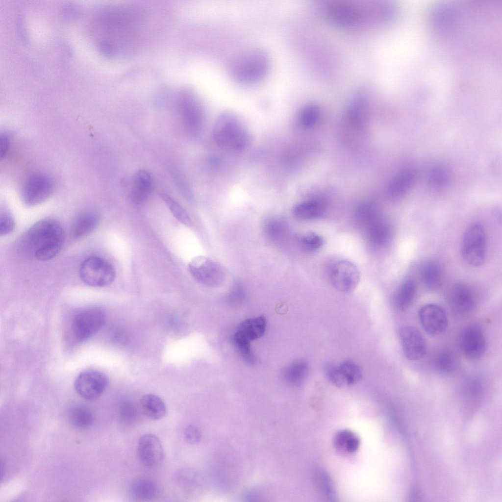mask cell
<instances>
[{
	"label": "cell",
	"mask_w": 502,
	"mask_h": 502,
	"mask_svg": "<svg viewBox=\"0 0 502 502\" xmlns=\"http://www.w3.org/2000/svg\"><path fill=\"white\" fill-rule=\"evenodd\" d=\"M65 240L62 226L56 220L46 218L33 225L22 236L20 247L25 255L40 261L50 260L61 250Z\"/></svg>",
	"instance_id": "cell-1"
},
{
	"label": "cell",
	"mask_w": 502,
	"mask_h": 502,
	"mask_svg": "<svg viewBox=\"0 0 502 502\" xmlns=\"http://www.w3.org/2000/svg\"><path fill=\"white\" fill-rule=\"evenodd\" d=\"M110 12L107 27L109 40L105 43V48L113 54L128 53L133 49L139 36L138 14L133 9L124 7L115 8Z\"/></svg>",
	"instance_id": "cell-2"
},
{
	"label": "cell",
	"mask_w": 502,
	"mask_h": 502,
	"mask_svg": "<svg viewBox=\"0 0 502 502\" xmlns=\"http://www.w3.org/2000/svg\"><path fill=\"white\" fill-rule=\"evenodd\" d=\"M213 138L215 143L224 149L239 151L249 145L251 136L246 127L234 115L224 113L214 124Z\"/></svg>",
	"instance_id": "cell-3"
},
{
	"label": "cell",
	"mask_w": 502,
	"mask_h": 502,
	"mask_svg": "<svg viewBox=\"0 0 502 502\" xmlns=\"http://www.w3.org/2000/svg\"><path fill=\"white\" fill-rule=\"evenodd\" d=\"M461 252L463 259L469 265L478 267L483 264L486 255V238L481 224L474 223L466 229Z\"/></svg>",
	"instance_id": "cell-4"
},
{
	"label": "cell",
	"mask_w": 502,
	"mask_h": 502,
	"mask_svg": "<svg viewBox=\"0 0 502 502\" xmlns=\"http://www.w3.org/2000/svg\"><path fill=\"white\" fill-rule=\"evenodd\" d=\"M79 275L86 284L103 287L112 283L116 277V271L109 262L97 256L86 258L82 262Z\"/></svg>",
	"instance_id": "cell-5"
},
{
	"label": "cell",
	"mask_w": 502,
	"mask_h": 502,
	"mask_svg": "<svg viewBox=\"0 0 502 502\" xmlns=\"http://www.w3.org/2000/svg\"><path fill=\"white\" fill-rule=\"evenodd\" d=\"M106 315L103 309L89 306L77 311L73 320V332L75 339L83 341L96 334L105 323Z\"/></svg>",
	"instance_id": "cell-6"
},
{
	"label": "cell",
	"mask_w": 502,
	"mask_h": 502,
	"mask_svg": "<svg viewBox=\"0 0 502 502\" xmlns=\"http://www.w3.org/2000/svg\"><path fill=\"white\" fill-rule=\"evenodd\" d=\"M188 269L196 281L209 287L220 285L226 275L220 264L209 257L201 255L195 256L190 260Z\"/></svg>",
	"instance_id": "cell-7"
},
{
	"label": "cell",
	"mask_w": 502,
	"mask_h": 502,
	"mask_svg": "<svg viewBox=\"0 0 502 502\" xmlns=\"http://www.w3.org/2000/svg\"><path fill=\"white\" fill-rule=\"evenodd\" d=\"M267 67L265 56L258 51H252L239 57L234 62L232 70L237 79L245 82H251L261 78Z\"/></svg>",
	"instance_id": "cell-8"
},
{
	"label": "cell",
	"mask_w": 502,
	"mask_h": 502,
	"mask_svg": "<svg viewBox=\"0 0 502 502\" xmlns=\"http://www.w3.org/2000/svg\"><path fill=\"white\" fill-rule=\"evenodd\" d=\"M53 183L47 175L35 172L25 180L22 190V199L28 206L39 204L47 200L53 190Z\"/></svg>",
	"instance_id": "cell-9"
},
{
	"label": "cell",
	"mask_w": 502,
	"mask_h": 502,
	"mask_svg": "<svg viewBox=\"0 0 502 502\" xmlns=\"http://www.w3.org/2000/svg\"><path fill=\"white\" fill-rule=\"evenodd\" d=\"M108 383V378L103 373L94 370L80 373L75 382L77 393L88 400L98 398L104 391Z\"/></svg>",
	"instance_id": "cell-10"
},
{
	"label": "cell",
	"mask_w": 502,
	"mask_h": 502,
	"mask_svg": "<svg viewBox=\"0 0 502 502\" xmlns=\"http://www.w3.org/2000/svg\"><path fill=\"white\" fill-rule=\"evenodd\" d=\"M330 278L332 285L338 290L349 292L353 290L358 284L360 273L353 263L349 261L342 260L332 266Z\"/></svg>",
	"instance_id": "cell-11"
},
{
	"label": "cell",
	"mask_w": 502,
	"mask_h": 502,
	"mask_svg": "<svg viewBox=\"0 0 502 502\" xmlns=\"http://www.w3.org/2000/svg\"><path fill=\"white\" fill-rule=\"evenodd\" d=\"M420 324L428 334L436 336L442 333L448 327V317L440 305L427 303L423 305L418 313Z\"/></svg>",
	"instance_id": "cell-12"
},
{
	"label": "cell",
	"mask_w": 502,
	"mask_h": 502,
	"mask_svg": "<svg viewBox=\"0 0 502 502\" xmlns=\"http://www.w3.org/2000/svg\"><path fill=\"white\" fill-rule=\"evenodd\" d=\"M137 455L145 467L152 468L159 465L164 456L163 447L160 439L152 434L143 435L137 445Z\"/></svg>",
	"instance_id": "cell-13"
},
{
	"label": "cell",
	"mask_w": 502,
	"mask_h": 502,
	"mask_svg": "<svg viewBox=\"0 0 502 502\" xmlns=\"http://www.w3.org/2000/svg\"><path fill=\"white\" fill-rule=\"evenodd\" d=\"M399 337L403 352L410 360L422 358L427 352V344L420 331L412 326H406L400 331Z\"/></svg>",
	"instance_id": "cell-14"
},
{
	"label": "cell",
	"mask_w": 502,
	"mask_h": 502,
	"mask_svg": "<svg viewBox=\"0 0 502 502\" xmlns=\"http://www.w3.org/2000/svg\"><path fill=\"white\" fill-rule=\"evenodd\" d=\"M325 372L330 382L338 387L354 384L362 377L360 367L351 361H344L337 366L327 365Z\"/></svg>",
	"instance_id": "cell-15"
},
{
	"label": "cell",
	"mask_w": 502,
	"mask_h": 502,
	"mask_svg": "<svg viewBox=\"0 0 502 502\" xmlns=\"http://www.w3.org/2000/svg\"><path fill=\"white\" fill-rule=\"evenodd\" d=\"M460 344L464 355L471 359L480 358L486 347L483 332L475 326H469L463 330L460 336Z\"/></svg>",
	"instance_id": "cell-16"
},
{
	"label": "cell",
	"mask_w": 502,
	"mask_h": 502,
	"mask_svg": "<svg viewBox=\"0 0 502 502\" xmlns=\"http://www.w3.org/2000/svg\"><path fill=\"white\" fill-rule=\"evenodd\" d=\"M326 12L335 23L346 26L357 24L363 16L357 5L346 1H337L328 5Z\"/></svg>",
	"instance_id": "cell-17"
},
{
	"label": "cell",
	"mask_w": 502,
	"mask_h": 502,
	"mask_svg": "<svg viewBox=\"0 0 502 502\" xmlns=\"http://www.w3.org/2000/svg\"><path fill=\"white\" fill-rule=\"evenodd\" d=\"M449 302L452 310L458 317L470 313L475 305V299L472 291L463 283H457L452 286L449 293Z\"/></svg>",
	"instance_id": "cell-18"
},
{
	"label": "cell",
	"mask_w": 502,
	"mask_h": 502,
	"mask_svg": "<svg viewBox=\"0 0 502 502\" xmlns=\"http://www.w3.org/2000/svg\"><path fill=\"white\" fill-rule=\"evenodd\" d=\"M153 189V180L150 173L144 170L139 171L134 176L130 197L137 205L144 203L150 197Z\"/></svg>",
	"instance_id": "cell-19"
},
{
	"label": "cell",
	"mask_w": 502,
	"mask_h": 502,
	"mask_svg": "<svg viewBox=\"0 0 502 502\" xmlns=\"http://www.w3.org/2000/svg\"><path fill=\"white\" fill-rule=\"evenodd\" d=\"M181 106L186 126L193 131L199 130L202 124L203 115L198 101L192 96L185 95L181 101Z\"/></svg>",
	"instance_id": "cell-20"
},
{
	"label": "cell",
	"mask_w": 502,
	"mask_h": 502,
	"mask_svg": "<svg viewBox=\"0 0 502 502\" xmlns=\"http://www.w3.org/2000/svg\"><path fill=\"white\" fill-rule=\"evenodd\" d=\"M369 242L375 246H382L390 239L392 229L391 225L381 215L365 229Z\"/></svg>",
	"instance_id": "cell-21"
},
{
	"label": "cell",
	"mask_w": 502,
	"mask_h": 502,
	"mask_svg": "<svg viewBox=\"0 0 502 502\" xmlns=\"http://www.w3.org/2000/svg\"><path fill=\"white\" fill-rule=\"evenodd\" d=\"M416 172L414 169L409 168L399 173L390 183L387 194L393 199L401 198L414 182Z\"/></svg>",
	"instance_id": "cell-22"
},
{
	"label": "cell",
	"mask_w": 502,
	"mask_h": 502,
	"mask_svg": "<svg viewBox=\"0 0 502 502\" xmlns=\"http://www.w3.org/2000/svg\"><path fill=\"white\" fill-rule=\"evenodd\" d=\"M158 493L156 483L148 478H140L131 485L129 493L130 498L135 501H149L154 499Z\"/></svg>",
	"instance_id": "cell-23"
},
{
	"label": "cell",
	"mask_w": 502,
	"mask_h": 502,
	"mask_svg": "<svg viewBox=\"0 0 502 502\" xmlns=\"http://www.w3.org/2000/svg\"><path fill=\"white\" fill-rule=\"evenodd\" d=\"M266 328V319L260 316L243 321L236 332L251 342L261 338L264 335Z\"/></svg>",
	"instance_id": "cell-24"
},
{
	"label": "cell",
	"mask_w": 502,
	"mask_h": 502,
	"mask_svg": "<svg viewBox=\"0 0 502 502\" xmlns=\"http://www.w3.org/2000/svg\"><path fill=\"white\" fill-rule=\"evenodd\" d=\"M416 290L415 281L410 277L405 279L394 294L393 303L395 306L401 311L406 310L414 300Z\"/></svg>",
	"instance_id": "cell-25"
},
{
	"label": "cell",
	"mask_w": 502,
	"mask_h": 502,
	"mask_svg": "<svg viewBox=\"0 0 502 502\" xmlns=\"http://www.w3.org/2000/svg\"><path fill=\"white\" fill-rule=\"evenodd\" d=\"M140 404L144 415L151 420L161 419L166 414V407L164 401L155 394L143 395L140 399Z\"/></svg>",
	"instance_id": "cell-26"
},
{
	"label": "cell",
	"mask_w": 502,
	"mask_h": 502,
	"mask_svg": "<svg viewBox=\"0 0 502 502\" xmlns=\"http://www.w3.org/2000/svg\"><path fill=\"white\" fill-rule=\"evenodd\" d=\"M420 277L422 284L427 290L437 289L442 281V272L440 265L433 260L426 262L421 268Z\"/></svg>",
	"instance_id": "cell-27"
},
{
	"label": "cell",
	"mask_w": 502,
	"mask_h": 502,
	"mask_svg": "<svg viewBox=\"0 0 502 502\" xmlns=\"http://www.w3.org/2000/svg\"><path fill=\"white\" fill-rule=\"evenodd\" d=\"M99 221L98 214L94 211H86L79 214L75 220L72 233L75 238L83 237L92 232Z\"/></svg>",
	"instance_id": "cell-28"
},
{
	"label": "cell",
	"mask_w": 502,
	"mask_h": 502,
	"mask_svg": "<svg viewBox=\"0 0 502 502\" xmlns=\"http://www.w3.org/2000/svg\"><path fill=\"white\" fill-rule=\"evenodd\" d=\"M333 444L334 447L339 452L350 454L358 450L360 442L357 435L352 431L348 429H341L335 433Z\"/></svg>",
	"instance_id": "cell-29"
},
{
	"label": "cell",
	"mask_w": 502,
	"mask_h": 502,
	"mask_svg": "<svg viewBox=\"0 0 502 502\" xmlns=\"http://www.w3.org/2000/svg\"><path fill=\"white\" fill-rule=\"evenodd\" d=\"M324 210L325 204L321 200L313 199L296 204L293 209V213L299 219L310 220L320 216Z\"/></svg>",
	"instance_id": "cell-30"
},
{
	"label": "cell",
	"mask_w": 502,
	"mask_h": 502,
	"mask_svg": "<svg viewBox=\"0 0 502 502\" xmlns=\"http://www.w3.org/2000/svg\"><path fill=\"white\" fill-rule=\"evenodd\" d=\"M309 368L306 362L297 361L285 367L282 371L284 380L289 384L299 387L307 377Z\"/></svg>",
	"instance_id": "cell-31"
},
{
	"label": "cell",
	"mask_w": 502,
	"mask_h": 502,
	"mask_svg": "<svg viewBox=\"0 0 502 502\" xmlns=\"http://www.w3.org/2000/svg\"><path fill=\"white\" fill-rule=\"evenodd\" d=\"M68 418L72 425L81 428L90 427L94 420L91 411L88 408L81 405L71 407L69 410Z\"/></svg>",
	"instance_id": "cell-32"
},
{
	"label": "cell",
	"mask_w": 502,
	"mask_h": 502,
	"mask_svg": "<svg viewBox=\"0 0 502 502\" xmlns=\"http://www.w3.org/2000/svg\"><path fill=\"white\" fill-rule=\"evenodd\" d=\"M377 207L372 203L360 205L355 212V221L360 227L365 229L374 221L380 216Z\"/></svg>",
	"instance_id": "cell-33"
},
{
	"label": "cell",
	"mask_w": 502,
	"mask_h": 502,
	"mask_svg": "<svg viewBox=\"0 0 502 502\" xmlns=\"http://www.w3.org/2000/svg\"><path fill=\"white\" fill-rule=\"evenodd\" d=\"M286 228L285 221L277 217L267 218L263 224L265 235L272 240H277L282 237L286 231Z\"/></svg>",
	"instance_id": "cell-34"
},
{
	"label": "cell",
	"mask_w": 502,
	"mask_h": 502,
	"mask_svg": "<svg viewBox=\"0 0 502 502\" xmlns=\"http://www.w3.org/2000/svg\"><path fill=\"white\" fill-rule=\"evenodd\" d=\"M160 197L167 205L173 216L178 221L186 226H191V221L189 215L185 209L177 202L166 194H161Z\"/></svg>",
	"instance_id": "cell-35"
},
{
	"label": "cell",
	"mask_w": 502,
	"mask_h": 502,
	"mask_svg": "<svg viewBox=\"0 0 502 502\" xmlns=\"http://www.w3.org/2000/svg\"><path fill=\"white\" fill-rule=\"evenodd\" d=\"M320 116L319 107L315 104H308L304 106L301 111L299 121L303 127H311L317 124Z\"/></svg>",
	"instance_id": "cell-36"
},
{
	"label": "cell",
	"mask_w": 502,
	"mask_h": 502,
	"mask_svg": "<svg viewBox=\"0 0 502 502\" xmlns=\"http://www.w3.org/2000/svg\"><path fill=\"white\" fill-rule=\"evenodd\" d=\"M234 344L243 360L249 364H252L255 362V358L251 350V344L236 332L233 336Z\"/></svg>",
	"instance_id": "cell-37"
},
{
	"label": "cell",
	"mask_w": 502,
	"mask_h": 502,
	"mask_svg": "<svg viewBox=\"0 0 502 502\" xmlns=\"http://www.w3.org/2000/svg\"><path fill=\"white\" fill-rule=\"evenodd\" d=\"M298 239L301 246L304 250L310 251L318 250L324 243L323 237L313 232L304 233L300 236Z\"/></svg>",
	"instance_id": "cell-38"
},
{
	"label": "cell",
	"mask_w": 502,
	"mask_h": 502,
	"mask_svg": "<svg viewBox=\"0 0 502 502\" xmlns=\"http://www.w3.org/2000/svg\"><path fill=\"white\" fill-rule=\"evenodd\" d=\"M449 173L446 168L438 165L431 170L429 175V181L432 186L440 188L446 186L449 182Z\"/></svg>",
	"instance_id": "cell-39"
},
{
	"label": "cell",
	"mask_w": 502,
	"mask_h": 502,
	"mask_svg": "<svg viewBox=\"0 0 502 502\" xmlns=\"http://www.w3.org/2000/svg\"><path fill=\"white\" fill-rule=\"evenodd\" d=\"M245 297V291L242 283L235 280L232 284L226 296L227 302L232 306L241 303Z\"/></svg>",
	"instance_id": "cell-40"
},
{
	"label": "cell",
	"mask_w": 502,
	"mask_h": 502,
	"mask_svg": "<svg viewBox=\"0 0 502 502\" xmlns=\"http://www.w3.org/2000/svg\"><path fill=\"white\" fill-rule=\"evenodd\" d=\"M455 364L453 355L449 351L440 353L435 360L437 369L442 373L447 374L452 371Z\"/></svg>",
	"instance_id": "cell-41"
},
{
	"label": "cell",
	"mask_w": 502,
	"mask_h": 502,
	"mask_svg": "<svg viewBox=\"0 0 502 502\" xmlns=\"http://www.w3.org/2000/svg\"><path fill=\"white\" fill-rule=\"evenodd\" d=\"M137 412L136 406L129 400H124L120 404V417L125 423H130L133 422L136 417Z\"/></svg>",
	"instance_id": "cell-42"
},
{
	"label": "cell",
	"mask_w": 502,
	"mask_h": 502,
	"mask_svg": "<svg viewBox=\"0 0 502 502\" xmlns=\"http://www.w3.org/2000/svg\"><path fill=\"white\" fill-rule=\"evenodd\" d=\"M15 226L12 216L9 213L4 212L0 216V235H6L12 232Z\"/></svg>",
	"instance_id": "cell-43"
},
{
	"label": "cell",
	"mask_w": 502,
	"mask_h": 502,
	"mask_svg": "<svg viewBox=\"0 0 502 502\" xmlns=\"http://www.w3.org/2000/svg\"><path fill=\"white\" fill-rule=\"evenodd\" d=\"M184 434L186 441L191 444L198 443L201 438L199 429L193 425H188L185 428Z\"/></svg>",
	"instance_id": "cell-44"
},
{
	"label": "cell",
	"mask_w": 502,
	"mask_h": 502,
	"mask_svg": "<svg viewBox=\"0 0 502 502\" xmlns=\"http://www.w3.org/2000/svg\"><path fill=\"white\" fill-rule=\"evenodd\" d=\"M11 144L9 135L6 133H1L0 136V155L1 158L4 157L8 151Z\"/></svg>",
	"instance_id": "cell-45"
}]
</instances>
